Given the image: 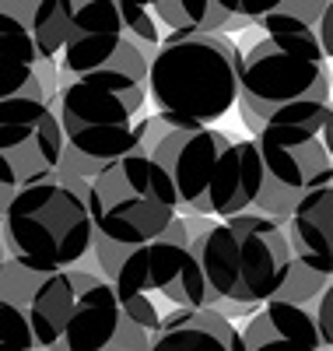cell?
I'll return each instance as SVG.
<instances>
[{"mask_svg":"<svg viewBox=\"0 0 333 351\" xmlns=\"http://www.w3.org/2000/svg\"><path fill=\"white\" fill-rule=\"evenodd\" d=\"M140 152L169 169L186 215L228 218L253 211L267 183L256 137H232L190 116L162 109L147 116Z\"/></svg>","mask_w":333,"mask_h":351,"instance_id":"obj_1","label":"cell"},{"mask_svg":"<svg viewBox=\"0 0 333 351\" xmlns=\"http://www.w3.org/2000/svg\"><path fill=\"white\" fill-rule=\"evenodd\" d=\"M186 225L214 309L238 319L281 299L298 263L281 218L263 211H242L228 218L186 215Z\"/></svg>","mask_w":333,"mask_h":351,"instance_id":"obj_2","label":"cell"},{"mask_svg":"<svg viewBox=\"0 0 333 351\" xmlns=\"http://www.w3.org/2000/svg\"><path fill=\"white\" fill-rule=\"evenodd\" d=\"M28 316L49 351H151V334L123 306L112 278L95 271L42 274Z\"/></svg>","mask_w":333,"mask_h":351,"instance_id":"obj_3","label":"cell"},{"mask_svg":"<svg viewBox=\"0 0 333 351\" xmlns=\"http://www.w3.org/2000/svg\"><path fill=\"white\" fill-rule=\"evenodd\" d=\"M147 92L162 112L218 123L238 106L242 49L232 32H169L151 60Z\"/></svg>","mask_w":333,"mask_h":351,"instance_id":"obj_4","label":"cell"},{"mask_svg":"<svg viewBox=\"0 0 333 351\" xmlns=\"http://www.w3.org/2000/svg\"><path fill=\"white\" fill-rule=\"evenodd\" d=\"M95 218L88 190L60 180L18 186L4 197V246L8 256L39 274L67 271L95 250Z\"/></svg>","mask_w":333,"mask_h":351,"instance_id":"obj_5","label":"cell"},{"mask_svg":"<svg viewBox=\"0 0 333 351\" xmlns=\"http://www.w3.org/2000/svg\"><path fill=\"white\" fill-rule=\"evenodd\" d=\"M291 102H333V71L319 32H260L242 53L238 116L260 134L263 120Z\"/></svg>","mask_w":333,"mask_h":351,"instance_id":"obj_6","label":"cell"},{"mask_svg":"<svg viewBox=\"0 0 333 351\" xmlns=\"http://www.w3.org/2000/svg\"><path fill=\"white\" fill-rule=\"evenodd\" d=\"M151 99L147 81L130 74H84L60 77L56 112L67 144L92 158L116 162L144 148V102Z\"/></svg>","mask_w":333,"mask_h":351,"instance_id":"obj_7","label":"cell"},{"mask_svg":"<svg viewBox=\"0 0 333 351\" xmlns=\"http://www.w3.org/2000/svg\"><path fill=\"white\" fill-rule=\"evenodd\" d=\"M123 306L155 334L165 313L210 306L207 278L190 239V225L179 215L162 236L127 246L119 267L109 274Z\"/></svg>","mask_w":333,"mask_h":351,"instance_id":"obj_8","label":"cell"},{"mask_svg":"<svg viewBox=\"0 0 333 351\" xmlns=\"http://www.w3.org/2000/svg\"><path fill=\"white\" fill-rule=\"evenodd\" d=\"M88 208L99 236L137 246L162 236L183 211V200L155 155L134 152L109 162L88 183Z\"/></svg>","mask_w":333,"mask_h":351,"instance_id":"obj_9","label":"cell"},{"mask_svg":"<svg viewBox=\"0 0 333 351\" xmlns=\"http://www.w3.org/2000/svg\"><path fill=\"white\" fill-rule=\"evenodd\" d=\"M267 176L288 190L309 193L333 183V102H291L267 116L260 134Z\"/></svg>","mask_w":333,"mask_h":351,"instance_id":"obj_10","label":"cell"},{"mask_svg":"<svg viewBox=\"0 0 333 351\" xmlns=\"http://www.w3.org/2000/svg\"><path fill=\"white\" fill-rule=\"evenodd\" d=\"M67 155V134L53 102L0 99V180L4 197L18 186L53 180Z\"/></svg>","mask_w":333,"mask_h":351,"instance_id":"obj_11","label":"cell"},{"mask_svg":"<svg viewBox=\"0 0 333 351\" xmlns=\"http://www.w3.org/2000/svg\"><path fill=\"white\" fill-rule=\"evenodd\" d=\"M60 67L46 60L32 28L0 11V99H42L56 102Z\"/></svg>","mask_w":333,"mask_h":351,"instance_id":"obj_12","label":"cell"},{"mask_svg":"<svg viewBox=\"0 0 333 351\" xmlns=\"http://www.w3.org/2000/svg\"><path fill=\"white\" fill-rule=\"evenodd\" d=\"M238 351H330L316 309L306 302L274 299L238 324Z\"/></svg>","mask_w":333,"mask_h":351,"instance_id":"obj_13","label":"cell"},{"mask_svg":"<svg viewBox=\"0 0 333 351\" xmlns=\"http://www.w3.org/2000/svg\"><path fill=\"white\" fill-rule=\"evenodd\" d=\"M130 36L162 43L169 32H235L214 0H116Z\"/></svg>","mask_w":333,"mask_h":351,"instance_id":"obj_14","label":"cell"},{"mask_svg":"<svg viewBox=\"0 0 333 351\" xmlns=\"http://www.w3.org/2000/svg\"><path fill=\"white\" fill-rule=\"evenodd\" d=\"M151 351H238V324L214 306L165 313Z\"/></svg>","mask_w":333,"mask_h":351,"instance_id":"obj_15","label":"cell"},{"mask_svg":"<svg viewBox=\"0 0 333 351\" xmlns=\"http://www.w3.org/2000/svg\"><path fill=\"white\" fill-rule=\"evenodd\" d=\"M288 225V236L295 246V256L309 263L312 271L333 278V183L301 193L295 204Z\"/></svg>","mask_w":333,"mask_h":351,"instance_id":"obj_16","label":"cell"},{"mask_svg":"<svg viewBox=\"0 0 333 351\" xmlns=\"http://www.w3.org/2000/svg\"><path fill=\"white\" fill-rule=\"evenodd\" d=\"M0 351H49L39 341L28 309L14 299H0Z\"/></svg>","mask_w":333,"mask_h":351,"instance_id":"obj_17","label":"cell"},{"mask_svg":"<svg viewBox=\"0 0 333 351\" xmlns=\"http://www.w3.org/2000/svg\"><path fill=\"white\" fill-rule=\"evenodd\" d=\"M330 0H284L278 14H270L260 32H319V21Z\"/></svg>","mask_w":333,"mask_h":351,"instance_id":"obj_18","label":"cell"},{"mask_svg":"<svg viewBox=\"0 0 333 351\" xmlns=\"http://www.w3.org/2000/svg\"><path fill=\"white\" fill-rule=\"evenodd\" d=\"M214 4L232 21V28H260L270 14L284 8V0H214Z\"/></svg>","mask_w":333,"mask_h":351,"instance_id":"obj_19","label":"cell"},{"mask_svg":"<svg viewBox=\"0 0 333 351\" xmlns=\"http://www.w3.org/2000/svg\"><path fill=\"white\" fill-rule=\"evenodd\" d=\"M330 285V278L326 274H319V271H312L309 263H295V271H291V278H288V285H284V291H281V299H291V302H312V299H319L323 295V288Z\"/></svg>","mask_w":333,"mask_h":351,"instance_id":"obj_20","label":"cell"},{"mask_svg":"<svg viewBox=\"0 0 333 351\" xmlns=\"http://www.w3.org/2000/svg\"><path fill=\"white\" fill-rule=\"evenodd\" d=\"M316 319H319V330H323L326 348L333 351V278H330V285L323 288V295L316 299Z\"/></svg>","mask_w":333,"mask_h":351,"instance_id":"obj_21","label":"cell"},{"mask_svg":"<svg viewBox=\"0 0 333 351\" xmlns=\"http://www.w3.org/2000/svg\"><path fill=\"white\" fill-rule=\"evenodd\" d=\"M319 39H323V49H326L330 64H333V0H330L326 11H323V21H319Z\"/></svg>","mask_w":333,"mask_h":351,"instance_id":"obj_22","label":"cell"}]
</instances>
